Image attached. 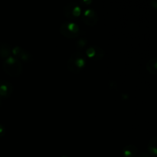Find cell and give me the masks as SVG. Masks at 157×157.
I'll use <instances>...</instances> for the list:
<instances>
[{
	"label": "cell",
	"mask_w": 157,
	"mask_h": 157,
	"mask_svg": "<svg viewBox=\"0 0 157 157\" xmlns=\"http://www.w3.org/2000/svg\"><path fill=\"white\" fill-rule=\"evenodd\" d=\"M86 58L83 53L75 52L69 58L67 63V69L74 74H78L83 70L86 66Z\"/></svg>",
	"instance_id": "obj_1"
},
{
	"label": "cell",
	"mask_w": 157,
	"mask_h": 157,
	"mask_svg": "<svg viewBox=\"0 0 157 157\" xmlns=\"http://www.w3.org/2000/svg\"><path fill=\"white\" fill-rule=\"evenodd\" d=\"M2 67L4 71L8 75L13 78L19 77L22 74V64L18 60H17L15 57L10 56L6 58L2 64Z\"/></svg>",
	"instance_id": "obj_2"
},
{
	"label": "cell",
	"mask_w": 157,
	"mask_h": 157,
	"mask_svg": "<svg viewBox=\"0 0 157 157\" xmlns=\"http://www.w3.org/2000/svg\"><path fill=\"white\" fill-rule=\"evenodd\" d=\"M60 32L63 36L67 38H76L80 35L81 29L76 23L67 21L61 25Z\"/></svg>",
	"instance_id": "obj_3"
},
{
	"label": "cell",
	"mask_w": 157,
	"mask_h": 157,
	"mask_svg": "<svg viewBox=\"0 0 157 157\" xmlns=\"http://www.w3.org/2000/svg\"><path fill=\"white\" fill-rule=\"evenodd\" d=\"M64 16L71 20L78 19L82 14L81 6L76 2H69L64 8Z\"/></svg>",
	"instance_id": "obj_4"
},
{
	"label": "cell",
	"mask_w": 157,
	"mask_h": 157,
	"mask_svg": "<svg viewBox=\"0 0 157 157\" xmlns=\"http://www.w3.org/2000/svg\"><path fill=\"white\" fill-rule=\"evenodd\" d=\"M12 55L20 62L22 61L24 63H30L33 59L32 54L30 52L26 51L23 48L19 47V46H15V47L12 48Z\"/></svg>",
	"instance_id": "obj_5"
},
{
	"label": "cell",
	"mask_w": 157,
	"mask_h": 157,
	"mask_svg": "<svg viewBox=\"0 0 157 157\" xmlns=\"http://www.w3.org/2000/svg\"><path fill=\"white\" fill-rule=\"evenodd\" d=\"M82 19L86 25L89 26H94L99 21L98 13L94 9L87 8L83 12Z\"/></svg>",
	"instance_id": "obj_6"
},
{
	"label": "cell",
	"mask_w": 157,
	"mask_h": 157,
	"mask_svg": "<svg viewBox=\"0 0 157 157\" xmlns=\"http://www.w3.org/2000/svg\"><path fill=\"white\" fill-rule=\"evenodd\" d=\"M85 55L92 61H100L105 55V52L101 47L97 45L90 46L85 50Z\"/></svg>",
	"instance_id": "obj_7"
},
{
	"label": "cell",
	"mask_w": 157,
	"mask_h": 157,
	"mask_svg": "<svg viewBox=\"0 0 157 157\" xmlns=\"http://www.w3.org/2000/svg\"><path fill=\"white\" fill-rule=\"evenodd\" d=\"M13 92L12 84L9 81H2L0 82V98L6 99L9 98Z\"/></svg>",
	"instance_id": "obj_8"
},
{
	"label": "cell",
	"mask_w": 157,
	"mask_h": 157,
	"mask_svg": "<svg viewBox=\"0 0 157 157\" xmlns=\"http://www.w3.org/2000/svg\"><path fill=\"white\" fill-rule=\"evenodd\" d=\"M138 153L137 147L133 144L127 145L124 148L122 154L124 157H135Z\"/></svg>",
	"instance_id": "obj_9"
},
{
	"label": "cell",
	"mask_w": 157,
	"mask_h": 157,
	"mask_svg": "<svg viewBox=\"0 0 157 157\" xmlns=\"http://www.w3.org/2000/svg\"><path fill=\"white\" fill-rule=\"evenodd\" d=\"M12 48L7 44H0V58L6 60L12 56Z\"/></svg>",
	"instance_id": "obj_10"
},
{
	"label": "cell",
	"mask_w": 157,
	"mask_h": 157,
	"mask_svg": "<svg viewBox=\"0 0 157 157\" xmlns=\"http://www.w3.org/2000/svg\"><path fill=\"white\" fill-rule=\"evenodd\" d=\"M157 138L156 136H153L151 138L148 144V151L151 156H156L157 155Z\"/></svg>",
	"instance_id": "obj_11"
},
{
	"label": "cell",
	"mask_w": 157,
	"mask_h": 157,
	"mask_svg": "<svg viewBox=\"0 0 157 157\" xmlns=\"http://www.w3.org/2000/svg\"><path fill=\"white\" fill-rule=\"evenodd\" d=\"M157 59L156 58H153L147 63V70L152 75H156L157 73Z\"/></svg>",
	"instance_id": "obj_12"
},
{
	"label": "cell",
	"mask_w": 157,
	"mask_h": 157,
	"mask_svg": "<svg viewBox=\"0 0 157 157\" xmlns=\"http://www.w3.org/2000/svg\"><path fill=\"white\" fill-rule=\"evenodd\" d=\"M87 44H88V41H87V40L85 38H81L77 41L75 46H76L77 48L81 49V50L83 48H85Z\"/></svg>",
	"instance_id": "obj_13"
},
{
	"label": "cell",
	"mask_w": 157,
	"mask_h": 157,
	"mask_svg": "<svg viewBox=\"0 0 157 157\" xmlns=\"http://www.w3.org/2000/svg\"><path fill=\"white\" fill-rule=\"evenodd\" d=\"M91 3H92L91 0H84V1H81V2H80V4H81V6L87 7V6H89L90 5H91Z\"/></svg>",
	"instance_id": "obj_14"
},
{
	"label": "cell",
	"mask_w": 157,
	"mask_h": 157,
	"mask_svg": "<svg viewBox=\"0 0 157 157\" xmlns=\"http://www.w3.org/2000/svg\"><path fill=\"white\" fill-rule=\"evenodd\" d=\"M6 128H5V127L2 125V124H0V138L3 137V136L6 135Z\"/></svg>",
	"instance_id": "obj_15"
},
{
	"label": "cell",
	"mask_w": 157,
	"mask_h": 157,
	"mask_svg": "<svg viewBox=\"0 0 157 157\" xmlns=\"http://www.w3.org/2000/svg\"><path fill=\"white\" fill-rule=\"evenodd\" d=\"M137 157H150V156L146 153H140Z\"/></svg>",
	"instance_id": "obj_16"
},
{
	"label": "cell",
	"mask_w": 157,
	"mask_h": 157,
	"mask_svg": "<svg viewBox=\"0 0 157 157\" xmlns=\"http://www.w3.org/2000/svg\"><path fill=\"white\" fill-rule=\"evenodd\" d=\"M61 157H68L67 156H61Z\"/></svg>",
	"instance_id": "obj_17"
}]
</instances>
